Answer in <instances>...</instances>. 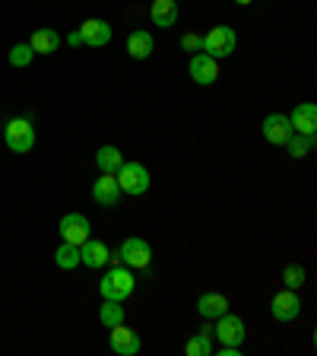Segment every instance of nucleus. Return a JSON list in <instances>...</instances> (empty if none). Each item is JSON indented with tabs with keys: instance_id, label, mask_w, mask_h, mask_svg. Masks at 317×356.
Here are the masks:
<instances>
[{
	"instance_id": "25",
	"label": "nucleus",
	"mask_w": 317,
	"mask_h": 356,
	"mask_svg": "<svg viewBox=\"0 0 317 356\" xmlns=\"http://www.w3.org/2000/svg\"><path fill=\"white\" fill-rule=\"evenodd\" d=\"M7 58H10V64H13V67H29L32 58H35V51H32L29 42H19V44H13V48H10Z\"/></svg>"
},
{
	"instance_id": "23",
	"label": "nucleus",
	"mask_w": 317,
	"mask_h": 356,
	"mask_svg": "<svg viewBox=\"0 0 317 356\" xmlns=\"http://www.w3.org/2000/svg\"><path fill=\"white\" fill-rule=\"evenodd\" d=\"M54 264L58 267H64V270H74L76 264H80V245H70V242H64L54 252Z\"/></svg>"
},
{
	"instance_id": "1",
	"label": "nucleus",
	"mask_w": 317,
	"mask_h": 356,
	"mask_svg": "<svg viewBox=\"0 0 317 356\" xmlns=\"http://www.w3.org/2000/svg\"><path fill=\"white\" fill-rule=\"evenodd\" d=\"M133 286H137V277H133V270L127 264H118V267H111V270H105V277L98 280V293H102V299H111V302H124V299H130Z\"/></svg>"
},
{
	"instance_id": "6",
	"label": "nucleus",
	"mask_w": 317,
	"mask_h": 356,
	"mask_svg": "<svg viewBox=\"0 0 317 356\" xmlns=\"http://www.w3.org/2000/svg\"><path fill=\"white\" fill-rule=\"evenodd\" d=\"M118 258H121V264H127V267H149V261H153V248H149L146 238L130 236V238L121 242Z\"/></svg>"
},
{
	"instance_id": "9",
	"label": "nucleus",
	"mask_w": 317,
	"mask_h": 356,
	"mask_svg": "<svg viewBox=\"0 0 317 356\" xmlns=\"http://www.w3.org/2000/svg\"><path fill=\"white\" fill-rule=\"evenodd\" d=\"M187 70H191V80L194 83L209 86V83H216V76H219V60L209 58V54H203V51H197V54H191Z\"/></svg>"
},
{
	"instance_id": "19",
	"label": "nucleus",
	"mask_w": 317,
	"mask_h": 356,
	"mask_svg": "<svg viewBox=\"0 0 317 356\" xmlns=\"http://www.w3.org/2000/svg\"><path fill=\"white\" fill-rule=\"evenodd\" d=\"M29 44L35 54H54L60 48V35L54 29H35L29 38Z\"/></svg>"
},
{
	"instance_id": "13",
	"label": "nucleus",
	"mask_w": 317,
	"mask_h": 356,
	"mask_svg": "<svg viewBox=\"0 0 317 356\" xmlns=\"http://www.w3.org/2000/svg\"><path fill=\"white\" fill-rule=\"evenodd\" d=\"M289 124H292V131L295 134H308V137H314V131H317V105L314 102H298L295 111L289 115Z\"/></svg>"
},
{
	"instance_id": "27",
	"label": "nucleus",
	"mask_w": 317,
	"mask_h": 356,
	"mask_svg": "<svg viewBox=\"0 0 317 356\" xmlns=\"http://www.w3.org/2000/svg\"><path fill=\"white\" fill-rule=\"evenodd\" d=\"M181 48L191 51V54L203 51V35H197V32H185V35H181Z\"/></svg>"
},
{
	"instance_id": "4",
	"label": "nucleus",
	"mask_w": 317,
	"mask_h": 356,
	"mask_svg": "<svg viewBox=\"0 0 317 356\" xmlns=\"http://www.w3.org/2000/svg\"><path fill=\"white\" fill-rule=\"evenodd\" d=\"M235 44H238V35L232 26H213L203 35V54L222 60V58H229V54H235Z\"/></svg>"
},
{
	"instance_id": "17",
	"label": "nucleus",
	"mask_w": 317,
	"mask_h": 356,
	"mask_svg": "<svg viewBox=\"0 0 317 356\" xmlns=\"http://www.w3.org/2000/svg\"><path fill=\"white\" fill-rule=\"evenodd\" d=\"M149 19H153V26H159V29H171L178 22V0H153Z\"/></svg>"
},
{
	"instance_id": "29",
	"label": "nucleus",
	"mask_w": 317,
	"mask_h": 356,
	"mask_svg": "<svg viewBox=\"0 0 317 356\" xmlns=\"http://www.w3.org/2000/svg\"><path fill=\"white\" fill-rule=\"evenodd\" d=\"M235 3H241V7H248V3H254V0H235Z\"/></svg>"
},
{
	"instance_id": "8",
	"label": "nucleus",
	"mask_w": 317,
	"mask_h": 356,
	"mask_svg": "<svg viewBox=\"0 0 317 356\" xmlns=\"http://www.w3.org/2000/svg\"><path fill=\"white\" fill-rule=\"evenodd\" d=\"M108 331H111L108 347L114 350V353H121V356H137V353L143 350L140 334L130 331V327H124V321H121V325H114V327H108Z\"/></svg>"
},
{
	"instance_id": "10",
	"label": "nucleus",
	"mask_w": 317,
	"mask_h": 356,
	"mask_svg": "<svg viewBox=\"0 0 317 356\" xmlns=\"http://www.w3.org/2000/svg\"><path fill=\"white\" fill-rule=\"evenodd\" d=\"M58 229H60V238L64 242H70V245H83L89 238V220L83 213H67V216H60V222H58Z\"/></svg>"
},
{
	"instance_id": "21",
	"label": "nucleus",
	"mask_w": 317,
	"mask_h": 356,
	"mask_svg": "<svg viewBox=\"0 0 317 356\" xmlns=\"http://www.w3.org/2000/svg\"><path fill=\"white\" fill-rule=\"evenodd\" d=\"M96 165H98V172H108V175H114V172L121 169V165H124V153H121L118 147H102L96 153Z\"/></svg>"
},
{
	"instance_id": "20",
	"label": "nucleus",
	"mask_w": 317,
	"mask_h": 356,
	"mask_svg": "<svg viewBox=\"0 0 317 356\" xmlns=\"http://www.w3.org/2000/svg\"><path fill=\"white\" fill-rule=\"evenodd\" d=\"M185 350H187V356H209V353H213V327L203 325L191 337V341H187Z\"/></svg>"
},
{
	"instance_id": "24",
	"label": "nucleus",
	"mask_w": 317,
	"mask_h": 356,
	"mask_svg": "<svg viewBox=\"0 0 317 356\" xmlns=\"http://www.w3.org/2000/svg\"><path fill=\"white\" fill-rule=\"evenodd\" d=\"M98 321H102L105 327H114L124 321V305L121 302H111V299H105V305L98 309Z\"/></svg>"
},
{
	"instance_id": "12",
	"label": "nucleus",
	"mask_w": 317,
	"mask_h": 356,
	"mask_svg": "<svg viewBox=\"0 0 317 356\" xmlns=\"http://www.w3.org/2000/svg\"><path fill=\"white\" fill-rule=\"evenodd\" d=\"M92 197H96V204H102V207H114V204L121 200L118 178L108 175V172H102V175L92 181Z\"/></svg>"
},
{
	"instance_id": "22",
	"label": "nucleus",
	"mask_w": 317,
	"mask_h": 356,
	"mask_svg": "<svg viewBox=\"0 0 317 356\" xmlns=\"http://www.w3.org/2000/svg\"><path fill=\"white\" fill-rule=\"evenodd\" d=\"M282 147L289 149V156H295V159H302V156H308L311 149H314V137H308V134H295L292 131V137H289Z\"/></svg>"
},
{
	"instance_id": "16",
	"label": "nucleus",
	"mask_w": 317,
	"mask_h": 356,
	"mask_svg": "<svg viewBox=\"0 0 317 356\" xmlns=\"http://www.w3.org/2000/svg\"><path fill=\"white\" fill-rule=\"evenodd\" d=\"M153 51H155V42H153V35H149L146 29H133L130 35H127V54H130L133 60L153 58Z\"/></svg>"
},
{
	"instance_id": "18",
	"label": "nucleus",
	"mask_w": 317,
	"mask_h": 356,
	"mask_svg": "<svg viewBox=\"0 0 317 356\" xmlns=\"http://www.w3.org/2000/svg\"><path fill=\"white\" fill-rule=\"evenodd\" d=\"M197 312L203 318H219L229 312V299L222 296V293H200L197 296Z\"/></svg>"
},
{
	"instance_id": "3",
	"label": "nucleus",
	"mask_w": 317,
	"mask_h": 356,
	"mask_svg": "<svg viewBox=\"0 0 317 356\" xmlns=\"http://www.w3.org/2000/svg\"><path fill=\"white\" fill-rule=\"evenodd\" d=\"M118 185L124 194H133V197H140V194L149 191V185H153V175H149V169L143 163H124L118 172Z\"/></svg>"
},
{
	"instance_id": "14",
	"label": "nucleus",
	"mask_w": 317,
	"mask_h": 356,
	"mask_svg": "<svg viewBox=\"0 0 317 356\" xmlns=\"http://www.w3.org/2000/svg\"><path fill=\"white\" fill-rule=\"evenodd\" d=\"M111 261V252H108V245L105 242H98V238H92L89 236L86 242L80 245V264H86V267H105Z\"/></svg>"
},
{
	"instance_id": "28",
	"label": "nucleus",
	"mask_w": 317,
	"mask_h": 356,
	"mask_svg": "<svg viewBox=\"0 0 317 356\" xmlns=\"http://www.w3.org/2000/svg\"><path fill=\"white\" fill-rule=\"evenodd\" d=\"M67 42L74 44V48H76V44H86V42H83V32H80V29H76V32H70V35H67Z\"/></svg>"
},
{
	"instance_id": "2",
	"label": "nucleus",
	"mask_w": 317,
	"mask_h": 356,
	"mask_svg": "<svg viewBox=\"0 0 317 356\" xmlns=\"http://www.w3.org/2000/svg\"><path fill=\"white\" fill-rule=\"evenodd\" d=\"M3 143L10 153H29L35 147V127H32V115L26 118H13L3 127Z\"/></svg>"
},
{
	"instance_id": "5",
	"label": "nucleus",
	"mask_w": 317,
	"mask_h": 356,
	"mask_svg": "<svg viewBox=\"0 0 317 356\" xmlns=\"http://www.w3.org/2000/svg\"><path fill=\"white\" fill-rule=\"evenodd\" d=\"M213 334L222 347H241L244 337H248V327H244V321L238 318V315H229V312H225V315L216 318Z\"/></svg>"
},
{
	"instance_id": "11",
	"label": "nucleus",
	"mask_w": 317,
	"mask_h": 356,
	"mask_svg": "<svg viewBox=\"0 0 317 356\" xmlns=\"http://www.w3.org/2000/svg\"><path fill=\"white\" fill-rule=\"evenodd\" d=\"M264 140L273 143V147H282V143L292 137V124H289V115H282V111H273V115H266L264 118Z\"/></svg>"
},
{
	"instance_id": "26",
	"label": "nucleus",
	"mask_w": 317,
	"mask_h": 356,
	"mask_svg": "<svg viewBox=\"0 0 317 356\" xmlns=\"http://www.w3.org/2000/svg\"><path fill=\"white\" fill-rule=\"evenodd\" d=\"M305 280H308V274H305L302 264H286V270H282V283H286V289H302Z\"/></svg>"
},
{
	"instance_id": "7",
	"label": "nucleus",
	"mask_w": 317,
	"mask_h": 356,
	"mask_svg": "<svg viewBox=\"0 0 317 356\" xmlns=\"http://www.w3.org/2000/svg\"><path fill=\"white\" fill-rule=\"evenodd\" d=\"M270 315L276 321H295L302 315V299H298V289H282L276 293L273 302H270Z\"/></svg>"
},
{
	"instance_id": "15",
	"label": "nucleus",
	"mask_w": 317,
	"mask_h": 356,
	"mask_svg": "<svg viewBox=\"0 0 317 356\" xmlns=\"http://www.w3.org/2000/svg\"><path fill=\"white\" fill-rule=\"evenodd\" d=\"M83 32V42L89 44V48H105V44L111 42V26L105 19H86L80 26Z\"/></svg>"
}]
</instances>
